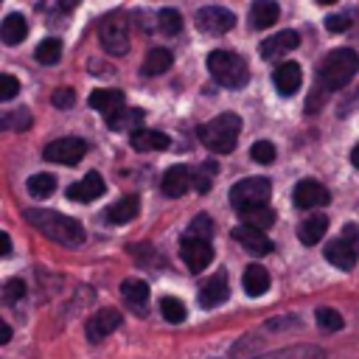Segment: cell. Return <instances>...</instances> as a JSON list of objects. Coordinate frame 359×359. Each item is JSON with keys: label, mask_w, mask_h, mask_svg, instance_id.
I'll list each match as a JSON object with an SVG mask.
<instances>
[{"label": "cell", "mask_w": 359, "mask_h": 359, "mask_svg": "<svg viewBox=\"0 0 359 359\" xmlns=\"http://www.w3.org/2000/svg\"><path fill=\"white\" fill-rule=\"evenodd\" d=\"M185 236H191V238H205V241H210V236H213V222H210V216H205V213L194 216V222L188 224Z\"/></svg>", "instance_id": "cell-34"}, {"label": "cell", "mask_w": 359, "mask_h": 359, "mask_svg": "<svg viewBox=\"0 0 359 359\" xmlns=\"http://www.w3.org/2000/svg\"><path fill=\"white\" fill-rule=\"evenodd\" d=\"M233 238H236L247 252H252V255H266V252L272 250V241L264 236V230H261V227H252V224H238V227H233Z\"/></svg>", "instance_id": "cell-15"}, {"label": "cell", "mask_w": 359, "mask_h": 359, "mask_svg": "<svg viewBox=\"0 0 359 359\" xmlns=\"http://www.w3.org/2000/svg\"><path fill=\"white\" fill-rule=\"evenodd\" d=\"M22 297H25V283H22L20 278L6 280V286H3V300H6V303H17V300H22Z\"/></svg>", "instance_id": "cell-39"}, {"label": "cell", "mask_w": 359, "mask_h": 359, "mask_svg": "<svg viewBox=\"0 0 359 359\" xmlns=\"http://www.w3.org/2000/svg\"><path fill=\"white\" fill-rule=\"evenodd\" d=\"M104 191H107V185H104L101 174L98 171H90L87 177H81V180H76V182L67 185V199H73V202H90V199H98Z\"/></svg>", "instance_id": "cell-14"}, {"label": "cell", "mask_w": 359, "mask_h": 359, "mask_svg": "<svg viewBox=\"0 0 359 359\" xmlns=\"http://www.w3.org/2000/svg\"><path fill=\"white\" fill-rule=\"evenodd\" d=\"M269 194H272V185H269L266 177H247V180H238L230 188V202H233L236 210H241V208H250V205H266Z\"/></svg>", "instance_id": "cell-5"}, {"label": "cell", "mask_w": 359, "mask_h": 359, "mask_svg": "<svg viewBox=\"0 0 359 359\" xmlns=\"http://www.w3.org/2000/svg\"><path fill=\"white\" fill-rule=\"evenodd\" d=\"M90 107L98 109V112H115V109L123 107V93L121 90H112V87L93 90L90 93Z\"/></svg>", "instance_id": "cell-24"}, {"label": "cell", "mask_w": 359, "mask_h": 359, "mask_svg": "<svg viewBox=\"0 0 359 359\" xmlns=\"http://www.w3.org/2000/svg\"><path fill=\"white\" fill-rule=\"evenodd\" d=\"M317 3H323V6H328V3H337V0H317Z\"/></svg>", "instance_id": "cell-47"}, {"label": "cell", "mask_w": 359, "mask_h": 359, "mask_svg": "<svg viewBox=\"0 0 359 359\" xmlns=\"http://www.w3.org/2000/svg\"><path fill=\"white\" fill-rule=\"evenodd\" d=\"M129 146L135 151H157V149H168V135L157 132V129H135L129 137Z\"/></svg>", "instance_id": "cell-20"}, {"label": "cell", "mask_w": 359, "mask_h": 359, "mask_svg": "<svg viewBox=\"0 0 359 359\" xmlns=\"http://www.w3.org/2000/svg\"><path fill=\"white\" fill-rule=\"evenodd\" d=\"M25 222L34 224L42 236H48L50 241H59L65 247H76L84 241V227L73 219V216H65L59 210H48V208H25L22 210Z\"/></svg>", "instance_id": "cell-1"}, {"label": "cell", "mask_w": 359, "mask_h": 359, "mask_svg": "<svg viewBox=\"0 0 359 359\" xmlns=\"http://www.w3.org/2000/svg\"><path fill=\"white\" fill-rule=\"evenodd\" d=\"M213 174H216V163H213V160L202 163L199 171L194 174V188H196L199 194H208V191H210V182H213Z\"/></svg>", "instance_id": "cell-36"}, {"label": "cell", "mask_w": 359, "mask_h": 359, "mask_svg": "<svg viewBox=\"0 0 359 359\" xmlns=\"http://www.w3.org/2000/svg\"><path fill=\"white\" fill-rule=\"evenodd\" d=\"M180 255H182V261H185V266H188L191 272H202V269L213 261V247H210V241H205V238L182 236V241H180Z\"/></svg>", "instance_id": "cell-9"}, {"label": "cell", "mask_w": 359, "mask_h": 359, "mask_svg": "<svg viewBox=\"0 0 359 359\" xmlns=\"http://www.w3.org/2000/svg\"><path fill=\"white\" fill-rule=\"evenodd\" d=\"M208 70L222 87H230V90L244 87L250 79L244 59L238 53H230V50H210L208 53Z\"/></svg>", "instance_id": "cell-4"}, {"label": "cell", "mask_w": 359, "mask_h": 359, "mask_svg": "<svg viewBox=\"0 0 359 359\" xmlns=\"http://www.w3.org/2000/svg\"><path fill=\"white\" fill-rule=\"evenodd\" d=\"M317 323H320L323 331H339V328H342V317H339V311H337V309H328V306L317 309Z\"/></svg>", "instance_id": "cell-37"}, {"label": "cell", "mask_w": 359, "mask_h": 359, "mask_svg": "<svg viewBox=\"0 0 359 359\" xmlns=\"http://www.w3.org/2000/svg\"><path fill=\"white\" fill-rule=\"evenodd\" d=\"M121 325V311L118 309H101L87 320V339L90 342H101L104 337H109L115 328Z\"/></svg>", "instance_id": "cell-12"}, {"label": "cell", "mask_w": 359, "mask_h": 359, "mask_svg": "<svg viewBox=\"0 0 359 359\" xmlns=\"http://www.w3.org/2000/svg\"><path fill=\"white\" fill-rule=\"evenodd\" d=\"M25 185H28V194L31 196L45 199V196H50L56 191V177L53 174H34V177H28Z\"/></svg>", "instance_id": "cell-30"}, {"label": "cell", "mask_w": 359, "mask_h": 359, "mask_svg": "<svg viewBox=\"0 0 359 359\" xmlns=\"http://www.w3.org/2000/svg\"><path fill=\"white\" fill-rule=\"evenodd\" d=\"M356 247L342 236V238H334V241H328L325 244V261L328 264H334L337 269H353V264H356Z\"/></svg>", "instance_id": "cell-17"}, {"label": "cell", "mask_w": 359, "mask_h": 359, "mask_svg": "<svg viewBox=\"0 0 359 359\" xmlns=\"http://www.w3.org/2000/svg\"><path fill=\"white\" fill-rule=\"evenodd\" d=\"M137 210H140V199H137V196H123V199H118L112 208H107V222L123 224V222L135 219Z\"/></svg>", "instance_id": "cell-26"}, {"label": "cell", "mask_w": 359, "mask_h": 359, "mask_svg": "<svg viewBox=\"0 0 359 359\" xmlns=\"http://www.w3.org/2000/svg\"><path fill=\"white\" fill-rule=\"evenodd\" d=\"M224 300H227V275L224 272H216V275H210L202 283V289H199V306L202 309H213V306H219Z\"/></svg>", "instance_id": "cell-18"}, {"label": "cell", "mask_w": 359, "mask_h": 359, "mask_svg": "<svg viewBox=\"0 0 359 359\" xmlns=\"http://www.w3.org/2000/svg\"><path fill=\"white\" fill-rule=\"evenodd\" d=\"M42 154H45V160H50V163L76 165V163L87 154V143H84L81 137H59V140H50Z\"/></svg>", "instance_id": "cell-7"}, {"label": "cell", "mask_w": 359, "mask_h": 359, "mask_svg": "<svg viewBox=\"0 0 359 359\" xmlns=\"http://www.w3.org/2000/svg\"><path fill=\"white\" fill-rule=\"evenodd\" d=\"M171 62H174V56H171L168 48H151L146 53V59H143V73L146 76H160V73H165L171 67Z\"/></svg>", "instance_id": "cell-28"}, {"label": "cell", "mask_w": 359, "mask_h": 359, "mask_svg": "<svg viewBox=\"0 0 359 359\" xmlns=\"http://www.w3.org/2000/svg\"><path fill=\"white\" fill-rule=\"evenodd\" d=\"M8 339H11V328L3 323V325H0V342H8Z\"/></svg>", "instance_id": "cell-44"}, {"label": "cell", "mask_w": 359, "mask_h": 359, "mask_svg": "<svg viewBox=\"0 0 359 359\" xmlns=\"http://www.w3.org/2000/svg\"><path fill=\"white\" fill-rule=\"evenodd\" d=\"M50 101H53V107L67 109V107H73V104H76V93H73L70 87H59V90H53Z\"/></svg>", "instance_id": "cell-41"}, {"label": "cell", "mask_w": 359, "mask_h": 359, "mask_svg": "<svg viewBox=\"0 0 359 359\" xmlns=\"http://www.w3.org/2000/svg\"><path fill=\"white\" fill-rule=\"evenodd\" d=\"M250 157H252L255 163H261V165H269V163L275 160V146H272L269 140H255L252 149H250Z\"/></svg>", "instance_id": "cell-38"}, {"label": "cell", "mask_w": 359, "mask_h": 359, "mask_svg": "<svg viewBox=\"0 0 359 359\" xmlns=\"http://www.w3.org/2000/svg\"><path fill=\"white\" fill-rule=\"evenodd\" d=\"M297 45H300L297 31H278V34H272L269 39L261 42L258 53H261V59H280V56L292 53Z\"/></svg>", "instance_id": "cell-11"}, {"label": "cell", "mask_w": 359, "mask_h": 359, "mask_svg": "<svg viewBox=\"0 0 359 359\" xmlns=\"http://www.w3.org/2000/svg\"><path fill=\"white\" fill-rule=\"evenodd\" d=\"M98 39H101L104 50L112 56H123L129 50V28L121 17H107L98 25Z\"/></svg>", "instance_id": "cell-6"}, {"label": "cell", "mask_w": 359, "mask_h": 359, "mask_svg": "<svg viewBox=\"0 0 359 359\" xmlns=\"http://www.w3.org/2000/svg\"><path fill=\"white\" fill-rule=\"evenodd\" d=\"M0 252H3V255L11 252V236H8V233H0Z\"/></svg>", "instance_id": "cell-43"}, {"label": "cell", "mask_w": 359, "mask_h": 359, "mask_svg": "<svg viewBox=\"0 0 359 359\" xmlns=\"http://www.w3.org/2000/svg\"><path fill=\"white\" fill-rule=\"evenodd\" d=\"M34 56H36V62H42V65H56V62L62 59V42L53 39V36H48V39H42V42L36 45Z\"/></svg>", "instance_id": "cell-31"}, {"label": "cell", "mask_w": 359, "mask_h": 359, "mask_svg": "<svg viewBox=\"0 0 359 359\" xmlns=\"http://www.w3.org/2000/svg\"><path fill=\"white\" fill-rule=\"evenodd\" d=\"M121 294H123V300H126L132 309L146 311V303H149V283H146V280H140V278H126V280L121 283Z\"/></svg>", "instance_id": "cell-22"}, {"label": "cell", "mask_w": 359, "mask_h": 359, "mask_svg": "<svg viewBox=\"0 0 359 359\" xmlns=\"http://www.w3.org/2000/svg\"><path fill=\"white\" fill-rule=\"evenodd\" d=\"M348 17L345 14H328L325 17V31H331V34H342V31H348Z\"/></svg>", "instance_id": "cell-42"}, {"label": "cell", "mask_w": 359, "mask_h": 359, "mask_svg": "<svg viewBox=\"0 0 359 359\" xmlns=\"http://www.w3.org/2000/svg\"><path fill=\"white\" fill-rule=\"evenodd\" d=\"M25 34H28V20H25L22 14H8V17L3 20V25H0V39H3L6 45L22 42Z\"/></svg>", "instance_id": "cell-25"}, {"label": "cell", "mask_w": 359, "mask_h": 359, "mask_svg": "<svg viewBox=\"0 0 359 359\" xmlns=\"http://www.w3.org/2000/svg\"><path fill=\"white\" fill-rule=\"evenodd\" d=\"M107 123L112 129H132L137 123H143V109H115L112 115H107Z\"/></svg>", "instance_id": "cell-29"}, {"label": "cell", "mask_w": 359, "mask_h": 359, "mask_svg": "<svg viewBox=\"0 0 359 359\" xmlns=\"http://www.w3.org/2000/svg\"><path fill=\"white\" fill-rule=\"evenodd\" d=\"M351 163H353V165L359 168V143H356V146L351 149Z\"/></svg>", "instance_id": "cell-45"}, {"label": "cell", "mask_w": 359, "mask_h": 359, "mask_svg": "<svg viewBox=\"0 0 359 359\" xmlns=\"http://www.w3.org/2000/svg\"><path fill=\"white\" fill-rule=\"evenodd\" d=\"M325 230H328V219L323 213H314V216H309L297 224V238L303 244H317L325 236Z\"/></svg>", "instance_id": "cell-23"}, {"label": "cell", "mask_w": 359, "mask_h": 359, "mask_svg": "<svg viewBox=\"0 0 359 359\" xmlns=\"http://www.w3.org/2000/svg\"><path fill=\"white\" fill-rule=\"evenodd\" d=\"M157 28H160L165 36L180 34V28H182V17H180V11H174V8H163V11L157 14Z\"/></svg>", "instance_id": "cell-33"}, {"label": "cell", "mask_w": 359, "mask_h": 359, "mask_svg": "<svg viewBox=\"0 0 359 359\" xmlns=\"http://www.w3.org/2000/svg\"><path fill=\"white\" fill-rule=\"evenodd\" d=\"M356 70H359V53L351 48H337L323 59L317 79L323 90H342L356 76Z\"/></svg>", "instance_id": "cell-2"}, {"label": "cell", "mask_w": 359, "mask_h": 359, "mask_svg": "<svg viewBox=\"0 0 359 359\" xmlns=\"http://www.w3.org/2000/svg\"><path fill=\"white\" fill-rule=\"evenodd\" d=\"M328 199H331L328 188L320 185L317 180H300V182L294 185V202H297V208H303V210H309V208H323V205H328Z\"/></svg>", "instance_id": "cell-10"}, {"label": "cell", "mask_w": 359, "mask_h": 359, "mask_svg": "<svg viewBox=\"0 0 359 359\" xmlns=\"http://www.w3.org/2000/svg\"><path fill=\"white\" fill-rule=\"evenodd\" d=\"M160 314H163L168 323H182L188 311H185L182 300H177V297H163V300H160Z\"/></svg>", "instance_id": "cell-35"}, {"label": "cell", "mask_w": 359, "mask_h": 359, "mask_svg": "<svg viewBox=\"0 0 359 359\" xmlns=\"http://www.w3.org/2000/svg\"><path fill=\"white\" fill-rule=\"evenodd\" d=\"M236 25V14L227 11V8H219V6H205L196 11V28L205 31V34H227L230 28Z\"/></svg>", "instance_id": "cell-8"}, {"label": "cell", "mask_w": 359, "mask_h": 359, "mask_svg": "<svg viewBox=\"0 0 359 359\" xmlns=\"http://www.w3.org/2000/svg\"><path fill=\"white\" fill-rule=\"evenodd\" d=\"M20 90V81L11 76V73H3L0 76V101H11Z\"/></svg>", "instance_id": "cell-40"}, {"label": "cell", "mask_w": 359, "mask_h": 359, "mask_svg": "<svg viewBox=\"0 0 359 359\" xmlns=\"http://www.w3.org/2000/svg\"><path fill=\"white\" fill-rule=\"evenodd\" d=\"M278 17H280V8H278L275 0H252V6H250V22H252L255 31H264V28L275 25Z\"/></svg>", "instance_id": "cell-19"}, {"label": "cell", "mask_w": 359, "mask_h": 359, "mask_svg": "<svg viewBox=\"0 0 359 359\" xmlns=\"http://www.w3.org/2000/svg\"><path fill=\"white\" fill-rule=\"evenodd\" d=\"M261 359H325V356H323V351H317L311 345H297V348H286L278 353H266Z\"/></svg>", "instance_id": "cell-32"}, {"label": "cell", "mask_w": 359, "mask_h": 359, "mask_svg": "<svg viewBox=\"0 0 359 359\" xmlns=\"http://www.w3.org/2000/svg\"><path fill=\"white\" fill-rule=\"evenodd\" d=\"M76 3H79V0H59L62 8H76Z\"/></svg>", "instance_id": "cell-46"}, {"label": "cell", "mask_w": 359, "mask_h": 359, "mask_svg": "<svg viewBox=\"0 0 359 359\" xmlns=\"http://www.w3.org/2000/svg\"><path fill=\"white\" fill-rule=\"evenodd\" d=\"M241 216V224H252V227H269L275 222V210L269 205H250V208H241L236 210Z\"/></svg>", "instance_id": "cell-27"}, {"label": "cell", "mask_w": 359, "mask_h": 359, "mask_svg": "<svg viewBox=\"0 0 359 359\" xmlns=\"http://www.w3.org/2000/svg\"><path fill=\"white\" fill-rule=\"evenodd\" d=\"M191 185H194V174L188 165H171L160 180V188L165 196H182Z\"/></svg>", "instance_id": "cell-16"}, {"label": "cell", "mask_w": 359, "mask_h": 359, "mask_svg": "<svg viewBox=\"0 0 359 359\" xmlns=\"http://www.w3.org/2000/svg\"><path fill=\"white\" fill-rule=\"evenodd\" d=\"M272 81H275V90L280 95H294L303 84V70H300L297 62H280L272 70Z\"/></svg>", "instance_id": "cell-13"}, {"label": "cell", "mask_w": 359, "mask_h": 359, "mask_svg": "<svg viewBox=\"0 0 359 359\" xmlns=\"http://www.w3.org/2000/svg\"><path fill=\"white\" fill-rule=\"evenodd\" d=\"M238 135H241V118L236 112H224V115H216L213 121L202 123L199 126V140L213 151V154H227L236 149L238 143Z\"/></svg>", "instance_id": "cell-3"}, {"label": "cell", "mask_w": 359, "mask_h": 359, "mask_svg": "<svg viewBox=\"0 0 359 359\" xmlns=\"http://www.w3.org/2000/svg\"><path fill=\"white\" fill-rule=\"evenodd\" d=\"M241 283H244V292L250 297H261L269 289V272L261 264H250L244 269V275H241Z\"/></svg>", "instance_id": "cell-21"}]
</instances>
